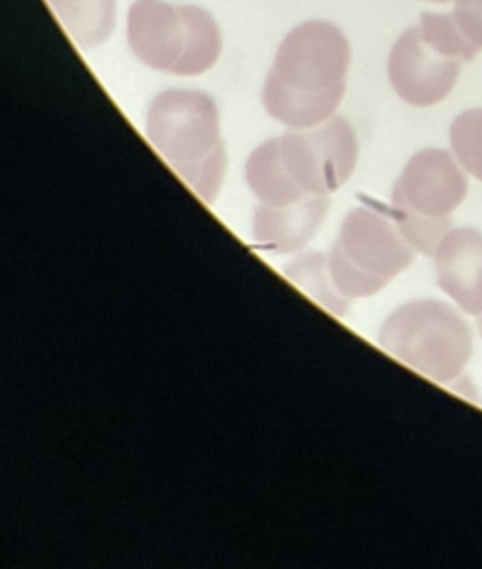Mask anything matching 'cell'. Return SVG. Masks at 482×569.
I'll list each match as a JSON object with an SVG mask.
<instances>
[{
    "label": "cell",
    "instance_id": "obj_1",
    "mask_svg": "<svg viewBox=\"0 0 482 569\" xmlns=\"http://www.w3.org/2000/svg\"><path fill=\"white\" fill-rule=\"evenodd\" d=\"M127 44L149 69L191 78L218 62L222 31L198 4L133 0L127 13Z\"/></svg>",
    "mask_w": 482,
    "mask_h": 569
},
{
    "label": "cell",
    "instance_id": "obj_2",
    "mask_svg": "<svg viewBox=\"0 0 482 569\" xmlns=\"http://www.w3.org/2000/svg\"><path fill=\"white\" fill-rule=\"evenodd\" d=\"M378 345L440 385L458 380L473 353L466 320L446 302L422 298L393 309L380 327Z\"/></svg>",
    "mask_w": 482,
    "mask_h": 569
},
{
    "label": "cell",
    "instance_id": "obj_3",
    "mask_svg": "<svg viewBox=\"0 0 482 569\" xmlns=\"http://www.w3.org/2000/svg\"><path fill=\"white\" fill-rule=\"evenodd\" d=\"M466 191V171L451 151L422 149L393 182L391 216L415 251L433 256L444 233L453 229L451 213Z\"/></svg>",
    "mask_w": 482,
    "mask_h": 569
},
{
    "label": "cell",
    "instance_id": "obj_4",
    "mask_svg": "<svg viewBox=\"0 0 482 569\" xmlns=\"http://www.w3.org/2000/svg\"><path fill=\"white\" fill-rule=\"evenodd\" d=\"M349 64L344 31L329 20H307L282 38L264 80L298 93L344 98Z\"/></svg>",
    "mask_w": 482,
    "mask_h": 569
},
{
    "label": "cell",
    "instance_id": "obj_5",
    "mask_svg": "<svg viewBox=\"0 0 482 569\" xmlns=\"http://www.w3.org/2000/svg\"><path fill=\"white\" fill-rule=\"evenodd\" d=\"M144 133L175 171L222 144L215 100L195 89H164L147 107Z\"/></svg>",
    "mask_w": 482,
    "mask_h": 569
},
{
    "label": "cell",
    "instance_id": "obj_6",
    "mask_svg": "<svg viewBox=\"0 0 482 569\" xmlns=\"http://www.w3.org/2000/svg\"><path fill=\"white\" fill-rule=\"evenodd\" d=\"M282 160L304 193L338 191L358 164V136L347 118L331 116L309 129L280 136Z\"/></svg>",
    "mask_w": 482,
    "mask_h": 569
},
{
    "label": "cell",
    "instance_id": "obj_7",
    "mask_svg": "<svg viewBox=\"0 0 482 569\" xmlns=\"http://www.w3.org/2000/svg\"><path fill=\"white\" fill-rule=\"evenodd\" d=\"M462 62L431 44L420 27H411L393 42L386 73L400 100L411 107H433L453 91Z\"/></svg>",
    "mask_w": 482,
    "mask_h": 569
},
{
    "label": "cell",
    "instance_id": "obj_8",
    "mask_svg": "<svg viewBox=\"0 0 482 569\" xmlns=\"http://www.w3.org/2000/svg\"><path fill=\"white\" fill-rule=\"evenodd\" d=\"M333 247L364 273L389 284L415 258L391 213L360 204L347 213Z\"/></svg>",
    "mask_w": 482,
    "mask_h": 569
},
{
    "label": "cell",
    "instance_id": "obj_9",
    "mask_svg": "<svg viewBox=\"0 0 482 569\" xmlns=\"http://www.w3.org/2000/svg\"><path fill=\"white\" fill-rule=\"evenodd\" d=\"M329 213V196L307 193L289 204L258 202L251 218V238L260 251L289 256L302 251Z\"/></svg>",
    "mask_w": 482,
    "mask_h": 569
},
{
    "label": "cell",
    "instance_id": "obj_10",
    "mask_svg": "<svg viewBox=\"0 0 482 569\" xmlns=\"http://www.w3.org/2000/svg\"><path fill=\"white\" fill-rule=\"evenodd\" d=\"M438 287L469 316L482 313V233L451 229L435 253Z\"/></svg>",
    "mask_w": 482,
    "mask_h": 569
},
{
    "label": "cell",
    "instance_id": "obj_11",
    "mask_svg": "<svg viewBox=\"0 0 482 569\" xmlns=\"http://www.w3.org/2000/svg\"><path fill=\"white\" fill-rule=\"evenodd\" d=\"M244 178L249 191L255 196L258 202L264 204H289L307 196L302 187L291 178L282 151H280V136L258 144L244 164Z\"/></svg>",
    "mask_w": 482,
    "mask_h": 569
},
{
    "label": "cell",
    "instance_id": "obj_12",
    "mask_svg": "<svg viewBox=\"0 0 482 569\" xmlns=\"http://www.w3.org/2000/svg\"><path fill=\"white\" fill-rule=\"evenodd\" d=\"M47 4L80 49L104 44L116 29V0H47Z\"/></svg>",
    "mask_w": 482,
    "mask_h": 569
},
{
    "label": "cell",
    "instance_id": "obj_13",
    "mask_svg": "<svg viewBox=\"0 0 482 569\" xmlns=\"http://www.w3.org/2000/svg\"><path fill=\"white\" fill-rule=\"evenodd\" d=\"M282 273L307 296H311L320 307H324L329 313L342 318L349 311V298L340 293L331 278L329 269V256L320 251H307L295 256Z\"/></svg>",
    "mask_w": 482,
    "mask_h": 569
},
{
    "label": "cell",
    "instance_id": "obj_14",
    "mask_svg": "<svg viewBox=\"0 0 482 569\" xmlns=\"http://www.w3.org/2000/svg\"><path fill=\"white\" fill-rule=\"evenodd\" d=\"M449 147L462 169L482 182V107L466 109L453 118Z\"/></svg>",
    "mask_w": 482,
    "mask_h": 569
},
{
    "label": "cell",
    "instance_id": "obj_15",
    "mask_svg": "<svg viewBox=\"0 0 482 569\" xmlns=\"http://www.w3.org/2000/svg\"><path fill=\"white\" fill-rule=\"evenodd\" d=\"M175 173L189 184V189L207 204H211L224 182L227 176V151L220 144L218 149H213L209 156H204L198 162L178 167Z\"/></svg>",
    "mask_w": 482,
    "mask_h": 569
},
{
    "label": "cell",
    "instance_id": "obj_16",
    "mask_svg": "<svg viewBox=\"0 0 482 569\" xmlns=\"http://www.w3.org/2000/svg\"><path fill=\"white\" fill-rule=\"evenodd\" d=\"M420 31L422 36L435 44L438 49H442L449 56L462 58L464 62H471L480 51L464 38V33L460 31V27L453 20V13H433V11H424L420 16Z\"/></svg>",
    "mask_w": 482,
    "mask_h": 569
},
{
    "label": "cell",
    "instance_id": "obj_17",
    "mask_svg": "<svg viewBox=\"0 0 482 569\" xmlns=\"http://www.w3.org/2000/svg\"><path fill=\"white\" fill-rule=\"evenodd\" d=\"M329 256V269H331V278L335 282V287L340 289L342 296H347L349 300L353 298H369L375 296L378 291H382L386 284L369 273H364L362 269H358L351 260H347L335 247H331Z\"/></svg>",
    "mask_w": 482,
    "mask_h": 569
},
{
    "label": "cell",
    "instance_id": "obj_18",
    "mask_svg": "<svg viewBox=\"0 0 482 569\" xmlns=\"http://www.w3.org/2000/svg\"><path fill=\"white\" fill-rule=\"evenodd\" d=\"M451 13L464 38L482 51V0H453Z\"/></svg>",
    "mask_w": 482,
    "mask_h": 569
},
{
    "label": "cell",
    "instance_id": "obj_19",
    "mask_svg": "<svg viewBox=\"0 0 482 569\" xmlns=\"http://www.w3.org/2000/svg\"><path fill=\"white\" fill-rule=\"evenodd\" d=\"M475 318H478V320H475V322H478V331H480V336H482V313H478Z\"/></svg>",
    "mask_w": 482,
    "mask_h": 569
},
{
    "label": "cell",
    "instance_id": "obj_20",
    "mask_svg": "<svg viewBox=\"0 0 482 569\" xmlns=\"http://www.w3.org/2000/svg\"><path fill=\"white\" fill-rule=\"evenodd\" d=\"M426 2H435V4H444V2H449V0H426Z\"/></svg>",
    "mask_w": 482,
    "mask_h": 569
}]
</instances>
